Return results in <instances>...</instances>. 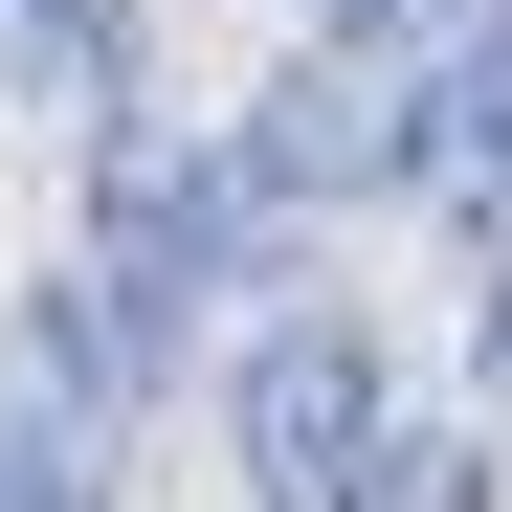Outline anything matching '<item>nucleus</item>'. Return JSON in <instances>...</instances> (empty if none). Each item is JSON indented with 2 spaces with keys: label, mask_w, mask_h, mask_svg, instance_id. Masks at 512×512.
Returning <instances> with one entry per match:
<instances>
[{
  "label": "nucleus",
  "mask_w": 512,
  "mask_h": 512,
  "mask_svg": "<svg viewBox=\"0 0 512 512\" xmlns=\"http://www.w3.org/2000/svg\"><path fill=\"white\" fill-rule=\"evenodd\" d=\"M379 468H401L379 334L357 312H290L268 357H245V490H268V512H379Z\"/></svg>",
  "instance_id": "1"
},
{
  "label": "nucleus",
  "mask_w": 512,
  "mask_h": 512,
  "mask_svg": "<svg viewBox=\"0 0 512 512\" xmlns=\"http://www.w3.org/2000/svg\"><path fill=\"white\" fill-rule=\"evenodd\" d=\"M245 223H268V156H245V134H112V156H90V290H112V312L223 290Z\"/></svg>",
  "instance_id": "2"
},
{
  "label": "nucleus",
  "mask_w": 512,
  "mask_h": 512,
  "mask_svg": "<svg viewBox=\"0 0 512 512\" xmlns=\"http://www.w3.org/2000/svg\"><path fill=\"white\" fill-rule=\"evenodd\" d=\"M112 379H134V312L67 268L0 334V512H112Z\"/></svg>",
  "instance_id": "3"
},
{
  "label": "nucleus",
  "mask_w": 512,
  "mask_h": 512,
  "mask_svg": "<svg viewBox=\"0 0 512 512\" xmlns=\"http://www.w3.org/2000/svg\"><path fill=\"white\" fill-rule=\"evenodd\" d=\"M245 156H268V201H379V179H423V90L379 45H312L268 112H245Z\"/></svg>",
  "instance_id": "4"
},
{
  "label": "nucleus",
  "mask_w": 512,
  "mask_h": 512,
  "mask_svg": "<svg viewBox=\"0 0 512 512\" xmlns=\"http://www.w3.org/2000/svg\"><path fill=\"white\" fill-rule=\"evenodd\" d=\"M423 179H446V201H512V0L468 23L446 90H423Z\"/></svg>",
  "instance_id": "5"
},
{
  "label": "nucleus",
  "mask_w": 512,
  "mask_h": 512,
  "mask_svg": "<svg viewBox=\"0 0 512 512\" xmlns=\"http://www.w3.org/2000/svg\"><path fill=\"white\" fill-rule=\"evenodd\" d=\"M0 45L23 67H112V0H0Z\"/></svg>",
  "instance_id": "6"
},
{
  "label": "nucleus",
  "mask_w": 512,
  "mask_h": 512,
  "mask_svg": "<svg viewBox=\"0 0 512 512\" xmlns=\"http://www.w3.org/2000/svg\"><path fill=\"white\" fill-rule=\"evenodd\" d=\"M379 512H490V468H468V446H401V468H379Z\"/></svg>",
  "instance_id": "7"
},
{
  "label": "nucleus",
  "mask_w": 512,
  "mask_h": 512,
  "mask_svg": "<svg viewBox=\"0 0 512 512\" xmlns=\"http://www.w3.org/2000/svg\"><path fill=\"white\" fill-rule=\"evenodd\" d=\"M423 23H446V0H312V45H379V67H401Z\"/></svg>",
  "instance_id": "8"
},
{
  "label": "nucleus",
  "mask_w": 512,
  "mask_h": 512,
  "mask_svg": "<svg viewBox=\"0 0 512 512\" xmlns=\"http://www.w3.org/2000/svg\"><path fill=\"white\" fill-rule=\"evenodd\" d=\"M468 357H490V401H512V290H490V312H468Z\"/></svg>",
  "instance_id": "9"
}]
</instances>
